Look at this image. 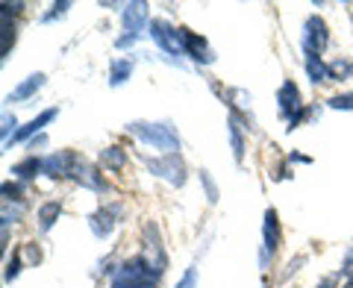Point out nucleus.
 Segmentation results:
<instances>
[{
	"mask_svg": "<svg viewBox=\"0 0 353 288\" xmlns=\"http://www.w3.org/2000/svg\"><path fill=\"white\" fill-rule=\"evenodd\" d=\"M127 132H132L136 138H141L157 150H168V153L180 150V136L165 121H132V124H127Z\"/></svg>",
	"mask_w": 353,
	"mask_h": 288,
	"instance_id": "1",
	"label": "nucleus"
},
{
	"mask_svg": "<svg viewBox=\"0 0 353 288\" xmlns=\"http://www.w3.org/2000/svg\"><path fill=\"white\" fill-rule=\"evenodd\" d=\"M277 103H280V115H283V121L289 124V130H294L297 124H301V118H303V103H301V92H297V85H294L292 80L280 85Z\"/></svg>",
	"mask_w": 353,
	"mask_h": 288,
	"instance_id": "2",
	"label": "nucleus"
},
{
	"mask_svg": "<svg viewBox=\"0 0 353 288\" xmlns=\"http://www.w3.org/2000/svg\"><path fill=\"white\" fill-rule=\"evenodd\" d=\"M303 50H306V56H321L324 48H327V41H330V32H327V24H324V18H306V24H303Z\"/></svg>",
	"mask_w": 353,
	"mask_h": 288,
	"instance_id": "3",
	"label": "nucleus"
},
{
	"mask_svg": "<svg viewBox=\"0 0 353 288\" xmlns=\"http://www.w3.org/2000/svg\"><path fill=\"white\" fill-rule=\"evenodd\" d=\"M150 39L157 41L165 53H171V56H180V53H185V48H183V30H174L168 21H150Z\"/></svg>",
	"mask_w": 353,
	"mask_h": 288,
	"instance_id": "4",
	"label": "nucleus"
},
{
	"mask_svg": "<svg viewBox=\"0 0 353 288\" xmlns=\"http://www.w3.org/2000/svg\"><path fill=\"white\" fill-rule=\"evenodd\" d=\"M148 168H150V174L168 180L171 185H185V165L176 153H168V156H162V159H148Z\"/></svg>",
	"mask_w": 353,
	"mask_h": 288,
	"instance_id": "5",
	"label": "nucleus"
},
{
	"mask_svg": "<svg viewBox=\"0 0 353 288\" xmlns=\"http://www.w3.org/2000/svg\"><path fill=\"white\" fill-rule=\"evenodd\" d=\"M74 159H77V153H71V150L50 153V156H44V159H41V174L53 176V180H59V176H71Z\"/></svg>",
	"mask_w": 353,
	"mask_h": 288,
	"instance_id": "6",
	"label": "nucleus"
},
{
	"mask_svg": "<svg viewBox=\"0 0 353 288\" xmlns=\"http://www.w3.org/2000/svg\"><path fill=\"white\" fill-rule=\"evenodd\" d=\"M265 247H262V265H268V259H274V253H277L280 247V220H277V212L274 209H268L265 212Z\"/></svg>",
	"mask_w": 353,
	"mask_h": 288,
	"instance_id": "7",
	"label": "nucleus"
},
{
	"mask_svg": "<svg viewBox=\"0 0 353 288\" xmlns=\"http://www.w3.org/2000/svg\"><path fill=\"white\" fill-rule=\"evenodd\" d=\"M71 176H74V180L80 183V185L92 188V192H106V183H103V176L97 174V168H94V165H88V162H85V159H80V156L74 159Z\"/></svg>",
	"mask_w": 353,
	"mask_h": 288,
	"instance_id": "8",
	"label": "nucleus"
},
{
	"mask_svg": "<svg viewBox=\"0 0 353 288\" xmlns=\"http://www.w3.org/2000/svg\"><path fill=\"white\" fill-rule=\"evenodd\" d=\"M183 48H185V56H192L194 62H203V65L215 62V53L206 44V39H201L192 30H183Z\"/></svg>",
	"mask_w": 353,
	"mask_h": 288,
	"instance_id": "9",
	"label": "nucleus"
},
{
	"mask_svg": "<svg viewBox=\"0 0 353 288\" xmlns=\"http://www.w3.org/2000/svg\"><path fill=\"white\" fill-rule=\"evenodd\" d=\"M148 24V3H127L124 6V30L127 36H139L141 27Z\"/></svg>",
	"mask_w": 353,
	"mask_h": 288,
	"instance_id": "10",
	"label": "nucleus"
},
{
	"mask_svg": "<svg viewBox=\"0 0 353 288\" xmlns=\"http://www.w3.org/2000/svg\"><path fill=\"white\" fill-rule=\"evenodd\" d=\"M115 212H118V206H103V209H97V212L88 218V227H92V232L97 238H106L109 232L115 229Z\"/></svg>",
	"mask_w": 353,
	"mask_h": 288,
	"instance_id": "11",
	"label": "nucleus"
},
{
	"mask_svg": "<svg viewBox=\"0 0 353 288\" xmlns=\"http://www.w3.org/2000/svg\"><path fill=\"white\" fill-rule=\"evenodd\" d=\"M53 118H57V109H48V112H41L39 118H32L30 124L21 127V130L15 132V136H12V141H9V144H18V141H24V138H30V136H36V132H39L44 124H50Z\"/></svg>",
	"mask_w": 353,
	"mask_h": 288,
	"instance_id": "12",
	"label": "nucleus"
},
{
	"mask_svg": "<svg viewBox=\"0 0 353 288\" xmlns=\"http://www.w3.org/2000/svg\"><path fill=\"white\" fill-rule=\"evenodd\" d=\"M41 85H44V74H32V76H27V80L21 83L12 94H9V103H12V101H30V97L36 94Z\"/></svg>",
	"mask_w": 353,
	"mask_h": 288,
	"instance_id": "13",
	"label": "nucleus"
},
{
	"mask_svg": "<svg viewBox=\"0 0 353 288\" xmlns=\"http://www.w3.org/2000/svg\"><path fill=\"white\" fill-rule=\"evenodd\" d=\"M306 74L312 83H330L333 80V71H330V65L321 62V56H306Z\"/></svg>",
	"mask_w": 353,
	"mask_h": 288,
	"instance_id": "14",
	"label": "nucleus"
},
{
	"mask_svg": "<svg viewBox=\"0 0 353 288\" xmlns=\"http://www.w3.org/2000/svg\"><path fill=\"white\" fill-rule=\"evenodd\" d=\"M130 74H132V59H115L112 71H109V85H112V88L124 85L130 80Z\"/></svg>",
	"mask_w": 353,
	"mask_h": 288,
	"instance_id": "15",
	"label": "nucleus"
},
{
	"mask_svg": "<svg viewBox=\"0 0 353 288\" xmlns=\"http://www.w3.org/2000/svg\"><path fill=\"white\" fill-rule=\"evenodd\" d=\"M101 162L106 165L109 171H121V168H124V162H127V153L121 150V147H106L101 153Z\"/></svg>",
	"mask_w": 353,
	"mask_h": 288,
	"instance_id": "16",
	"label": "nucleus"
},
{
	"mask_svg": "<svg viewBox=\"0 0 353 288\" xmlns=\"http://www.w3.org/2000/svg\"><path fill=\"white\" fill-rule=\"evenodd\" d=\"M59 212H62L59 203H44V206L39 209V224H41V229H50L53 224H57Z\"/></svg>",
	"mask_w": 353,
	"mask_h": 288,
	"instance_id": "17",
	"label": "nucleus"
},
{
	"mask_svg": "<svg viewBox=\"0 0 353 288\" xmlns=\"http://www.w3.org/2000/svg\"><path fill=\"white\" fill-rule=\"evenodd\" d=\"M41 171V159H36V156H30V159H24V162H18L15 168H12V174L15 176H21V180H32Z\"/></svg>",
	"mask_w": 353,
	"mask_h": 288,
	"instance_id": "18",
	"label": "nucleus"
},
{
	"mask_svg": "<svg viewBox=\"0 0 353 288\" xmlns=\"http://www.w3.org/2000/svg\"><path fill=\"white\" fill-rule=\"evenodd\" d=\"M230 141H233L236 159L241 162V153H245V144H241V132H239V121H236V118H230Z\"/></svg>",
	"mask_w": 353,
	"mask_h": 288,
	"instance_id": "19",
	"label": "nucleus"
},
{
	"mask_svg": "<svg viewBox=\"0 0 353 288\" xmlns=\"http://www.w3.org/2000/svg\"><path fill=\"white\" fill-rule=\"evenodd\" d=\"M15 44V27H9V18H3V44H0V53H3V59L9 56V48Z\"/></svg>",
	"mask_w": 353,
	"mask_h": 288,
	"instance_id": "20",
	"label": "nucleus"
},
{
	"mask_svg": "<svg viewBox=\"0 0 353 288\" xmlns=\"http://www.w3.org/2000/svg\"><path fill=\"white\" fill-rule=\"evenodd\" d=\"M18 274H21V253L15 250V256L9 259V265H6V274H3V280H6V282H12Z\"/></svg>",
	"mask_w": 353,
	"mask_h": 288,
	"instance_id": "21",
	"label": "nucleus"
},
{
	"mask_svg": "<svg viewBox=\"0 0 353 288\" xmlns=\"http://www.w3.org/2000/svg\"><path fill=\"white\" fill-rule=\"evenodd\" d=\"M330 106H333V109H353V94H336V97H330Z\"/></svg>",
	"mask_w": 353,
	"mask_h": 288,
	"instance_id": "22",
	"label": "nucleus"
},
{
	"mask_svg": "<svg viewBox=\"0 0 353 288\" xmlns=\"http://www.w3.org/2000/svg\"><path fill=\"white\" fill-rule=\"evenodd\" d=\"M176 288H197V271L194 268L185 271V276L180 280V285H176Z\"/></svg>",
	"mask_w": 353,
	"mask_h": 288,
	"instance_id": "23",
	"label": "nucleus"
},
{
	"mask_svg": "<svg viewBox=\"0 0 353 288\" xmlns=\"http://www.w3.org/2000/svg\"><path fill=\"white\" fill-rule=\"evenodd\" d=\"M65 9H71L68 0H65V3H57V6H53V12H50V15H44V21H50V18H57V15H65Z\"/></svg>",
	"mask_w": 353,
	"mask_h": 288,
	"instance_id": "24",
	"label": "nucleus"
},
{
	"mask_svg": "<svg viewBox=\"0 0 353 288\" xmlns=\"http://www.w3.org/2000/svg\"><path fill=\"white\" fill-rule=\"evenodd\" d=\"M9 127H15V115L12 118H9V112L3 115V130H0V132H3V141L9 144Z\"/></svg>",
	"mask_w": 353,
	"mask_h": 288,
	"instance_id": "25",
	"label": "nucleus"
},
{
	"mask_svg": "<svg viewBox=\"0 0 353 288\" xmlns=\"http://www.w3.org/2000/svg\"><path fill=\"white\" fill-rule=\"evenodd\" d=\"M27 259H30V265H36V262L41 259V253H39L36 245H30V247H27Z\"/></svg>",
	"mask_w": 353,
	"mask_h": 288,
	"instance_id": "26",
	"label": "nucleus"
},
{
	"mask_svg": "<svg viewBox=\"0 0 353 288\" xmlns=\"http://www.w3.org/2000/svg\"><path fill=\"white\" fill-rule=\"evenodd\" d=\"M318 288H336V280H324V282L318 285Z\"/></svg>",
	"mask_w": 353,
	"mask_h": 288,
	"instance_id": "27",
	"label": "nucleus"
}]
</instances>
